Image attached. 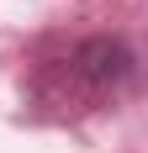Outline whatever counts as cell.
<instances>
[{"label":"cell","instance_id":"1","mask_svg":"<svg viewBox=\"0 0 148 153\" xmlns=\"http://www.w3.org/2000/svg\"><path fill=\"white\" fill-rule=\"evenodd\" d=\"M138 74V58L122 37H79V42L64 53L58 63H48L43 74V100L64 111H101L111 100L127 95Z\"/></svg>","mask_w":148,"mask_h":153}]
</instances>
